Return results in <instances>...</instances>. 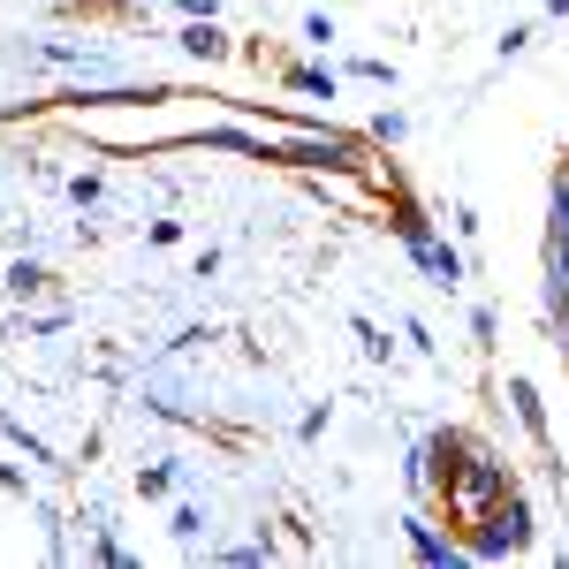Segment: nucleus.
I'll use <instances>...</instances> for the list:
<instances>
[{
  "label": "nucleus",
  "instance_id": "1",
  "mask_svg": "<svg viewBox=\"0 0 569 569\" xmlns=\"http://www.w3.org/2000/svg\"><path fill=\"white\" fill-rule=\"evenodd\" d=\"M402 236H410V251H418V266H426V273H433L440 289H456V281H463V259H456V251H448V243H433V236H426V228H418V220H402Z\"/></svg>",
  "mask_w": 569,
  "mask_h": 569
},
{
  "label": "nucleus",
  "instance_id": "2",
  "mask_svg": "<svg viewBox=\"0 0 569 569\" xmlns=\"http://www.w3.org/2000/svg\"><path fill=\"white\" fill-rule=\"evenodd\" d=\"M539 305H547V327H555V350L569 357V281L547 273V281H539Z\"/></svg>",
  "mask_w": 569,
  "mask_h": 569
},
{
  "label": "nucleus",
  "instance_id": "3",
  "mask_svg": "<svg viewBox=\"0 0 569 569\" xmlns=\"http://www.w3.org/2000/svg\"><path fill=\"white\" fill-rule=\"evenodd\" d=\"M547 236H562V243H569V160L555 168V182H547Z\"/></svg>",
  "mask_w": 569,
  "mask_h": 569
},
{
  "label": "nucleus",
  "instance_id": "4",
  "mask_svg": "<svg viewBox=\"0 0 569 569\" xmlns=\"http://www.w3.org/2000/svg\"><path fill=\"white\" fill-rule=\"evenodd\" d=\"M182 46H190L198 61H220V53H228V39L213 31V16H190V31H182Z\"/></svg>",
  "mask_w": 569,
  "mask_h": 569
},
{
  "label": "nucleus",
  "instance_id": "5",
  "mask_svg": "<svg viewBox=\"0 0 569 569\" xmlns=\"http://www.w3.org/2000/svg\"><path fill=\"white\" fill-rule=\"evenodd\" d=\"M410 539H418V555H426V562H456V547H448V539H440V531L410 525Z\"/></svg>",
  "mask_w": 569,
  "mask_h": 569
},
{
  "label": "nucleus",
  "instance_id": "6",
  "mask_svg": "<svg viewBox=\"0 0 569 569\" xmlns=\"http://www.w3.org/2000/svg\"><path fill=\"white\" fill-rule=\"evenodd\" d=\"M517 410H525V426H531V440H547V418H539V395L517 380Z\"/></svg>",
  "mask_w": 569,
  "mask_h": 569
},
{
  "label": "nucleus",
  "instance_id": "7",
  "mask_svg": "<svg viewBox=\"0 0 569 569\" xmlns=\"http://www.w3.org/2000/svg\"><path fill=\"white\" fill-rule=\"evenodd\" d=\"M289 84H297V91H327V99H335V77H327V69H289Z\"/></svg>",
  "mask_w": 569,
  "mask_h": 569
},
{
  "label": "nucleus",
  "instance_id": "8",
  "mask_svg": "<svg viewBox=\"0 0 569 569\" xmlns=\"http://www.w3.org/2000/svg\"><path fill=\"white\" fill-rule=\"evenodd\" d=\"M8 289H16V297H39L46 273H39V266H16V273H8Z\"/></svg>",
  "mask_w": 569,
  "mask_h": 569
},
{
  "label": "nucleus",
  "instance_id": "9",
  "mask_svg": "<svg viewBox=\"0 0 569 569\" xmlns=\"http://www.w3.org/2000/svg\"><path fill=\"white\" fill-rule=\"evenodd\" d=\"M547 273H555V281H569V243H562V236H547Z\"/></svg>",
  "mask_w": 569,
  "mask_h": 569
},
{
  "label": "nucleus",
  "instance_id": "10",
  "mask_svg": "<svg viewBox=\"0 0 569 569\" xmlns=\"http://www.w3.org/2000/svg\"><path fill=\"white\" fill-rule=\"evenodd\" d=\"M555 16H569V0H555Z\"/></svg>",
  "mask_w": 569,
  "mask_h": 569
}]
</instances>
